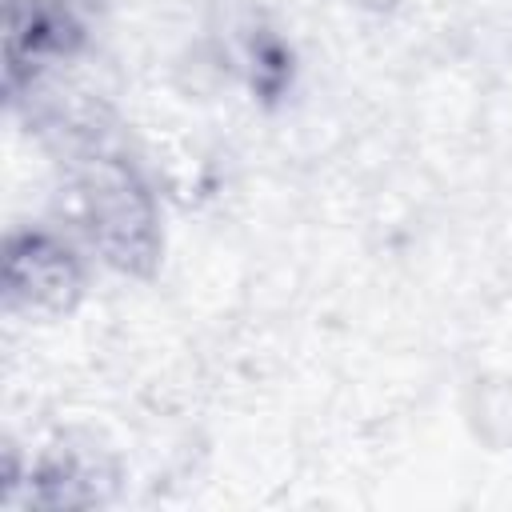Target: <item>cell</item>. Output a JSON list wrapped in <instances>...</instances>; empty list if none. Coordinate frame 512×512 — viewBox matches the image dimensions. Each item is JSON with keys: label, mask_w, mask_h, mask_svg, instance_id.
<instances>
[{"label": "cell", "mask_w": 512, "mask_h": 512, "mask_svg": "<svg viewBox=\"0 0 512 512\" xmlns=\"http://www.w3.org/2000/svg\"><path fill=\"white\" fill-rule=\"evenodd\" d=\"M8 292L24 304L40 308H60L76 292V264L68 248L44 240V236H24L8 244V268H4Z\"/></svg>", "instance_id": "2"}, {"label": "cell", "mask_w": 512, "mask_h": 512, "mask_svg": "<svg viewBox=\"0 0 512 512\" xmlns=\"http://www.w3.org/2000/svg\"><path fill=\"white\" fill-rule=\"evenodd\" d=\"M76 192L96 248L120 268H140L156 248L152 200L144 184L116 160H92L80 172Z\"/></svg>", "instance_id": "1"}, {"label": "cell", "mask_w": 512, "mask_h": 512, "mask_svg": "<svg viewBox=\"0 0 512 512\" xmlns=\"http://www.w3.org/2000/svg\"><path fill=\"white\" fill-rule=\"evenodd\" d=\"M368 4H388V0H368Z\"/></svg>", "instance_id": "3"}]
</instances>
